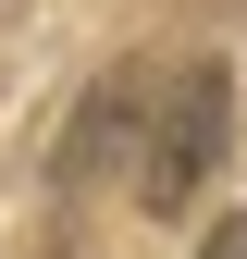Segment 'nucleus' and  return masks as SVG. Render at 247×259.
<instances>
[{
	"instance_id": "f257e3e1",
	"label": "nucleus",
	"mask_w": 247,
	"mask_h": 259,
	"mask_svg": "<svg viewBox=\"0 0 247 259\" xmlns=\"http://www.w3.org/2000/svg\"><path fill=\"white\" fill-rule=\"evenodd\" d=\"M235 148V74L223 62H185V74L148 99V136H136V210L148 222H185V198H210Z\"/></svg>"
},
{
	"instance_id": "f03ea898",
	"label": "nucleus",
	"mask_w": 247,
	"mask_h": 259,
	"mask_svg": "<svg viewBox=\"0 0 247 259\" xmlns=\"http://www.w3.org/2000/svg\"><path fill=\"white\" fill-rule=\"evenodd\" d=\"M136 111H148V99H136V87H124V74H111V87H99V99H87V111H74V136H62V185H87V173H99V160L124 148V123H136Z\"/></svg>"
},
{
	"instance_id": "7ed1b4c3",
	"label": "nucleus",
	"mask_w": 247,
	"mask_h": 259,
	"mask_svg": "<svg viewBox=\"0 0 247 259\" xmlns=\"http://www.w3.org/2000/svg\"><path fill=\"white\" fill-rule=\"evenodd\" d=\"M198 259H247V210H235V222H210V247H198Z\"/></svg>"
},
{
	"instance_id": "20e7f679",
	"label": "nucleus",
	"mask_w": 247,
	"mask_h": 259,
	"mask_svg": "<svg viewBox=\"0 0 247 259\" xmlns=\"http://www.w3.org/2000/svg\"><path fill=\"white\" fill-rule=\"evenodd\" d=\"M50 259H87V247H74V235H62V247H50Z\"/></svg>"
}]
</instances>
